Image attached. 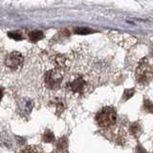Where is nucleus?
Here are the masks:
<instances>
[{
	"instance_id": "1",
	"label": "nucleus",
	"mask_w": 153,
	"mask_h": 153,
	"mask_svg": "<svg viewBox=\"0 0 153 153\" xmlns=\"http://www.w3.org/2000/svg\"><path fill=\"white\" fill-rule=\"evenodd\" d=\"M96 121L98 124L102 128H107L114 126L117 122L116 109L111 106H105L97 113Z\"/></svg>"
},
{
	"instance_id": "14",
	"label": "nucleus",
	"mask_w": 153,
	"mask_h": 153,
	"mask_svg": "<svg viewBox=\"0 0 153 153\" xmlns=\"http://www.w3.org/2000/svg\"><path fill=\"white\" fill-rule=\"evenodd\" d=\"M76 33H80V35H86V33H90L91 30L87 28H78L76 30Z\"/></svg>"
},
{
	"instance_id": "5",
	"label": "nucleus",
	"mask_w": 153,
	"mask_h": 153,
	"mask_svg": "<svg viewBox=\"0 0 153 153\" xmlns=\"http://www.w3.org/2000/svg\"><path fill=\"white\" fill-rule=\"evenodd\" d=\"M23 56L19 52H12L5 59V65L11 70H17L23 64Z\"/></svg>"
},
{
	"instance_id": "8",
	"label": "nucleus",
	"mask_w": 153,
	"mask_h": 153,
	"mask_svg": "<svg viewBox=\"0 0 153 153\" xmlns=\"http://www.w3.org/2000/svg\"><path fill=\"white\" fill-rule=\"evenodd\" d=\"M20 153H43V151L38 146H28L26 147H24Z\"/></svg>"
},
{
	"instance_id": "9",
	"label": "nucleus",
	"mask_w": 153,
	"mask_h": 153,
	"mask_svg": "<svg viewBox=\"0 0 153 153\" xmlns=\"http://www.w3.org/2000/svg\"><path fill=\"white\" fill-rule=\"evenodd\" d=\"M42 140L44 143H52L55 141V135L54 133L50 130H45L44 134L42 136Z\"/></svg>"
},
{
	"instance_id": "4",
	"label": "nucleus",
	"mask_w": 153,
	"mask_h": 153,
	"mask_svg": "<svg viewBox=\"0 0 153 153\" xmlns=\"http://www.w3.org/2000/svg\"><path fill=\"white\" fill-rule=\"evenodd\" d=\"M91 84L89 81L85 79L83 76H79L74 79H72L66 84V88L69 90V92L73 94H86L91 88Z\"/></svg>"
},
{
	"instance_id": "13",
	"label": "nucleus",
	"mask_w": 153,
	"mask_h": 153,
	"mask_svg": "<svg viewBox=\"0 0 153 153\" xmlns=\"http://www.w3.org/2000/svg\"><path fill=\"white\" fill-rule=\"evenodd\" d=\"M8 36L11 38H13V39H16V40H20L22 38L21 35L18 32H11L8 33Z\"/></svg>"
},
{
	"instance_id": "3",
	"label": "nucleus",
	"mask_w": 153,
	"mask_h": 153,
	"mask_svg": "<svg viewBox=\"0 0 153 153\" xmlns=\"http://www.w3.org/2000/svg\"><path fill=\"white\" fill-rule=\"evenodd\" d=\"M135 76H136V81L139 85L142 86V87L146 86L153 78L151 67L146 62H141L136 70Z\"/></svg>"
},
{
	"instance_id": "2",
	"label": "nucleus",
	"mask_w": 153,
	"mask_h": 153,
	"mask_svg": "<svg viewBox=\"0 0 153 153\" xmlns=\"http://www.w3.org/2000/svg\"><path fill=\"white\" fill-rule=\"evenodd\" d=\"M63 79V69L56 68L46 72L44 76V86L47 89H57L61 85Z\"/></svg>"
},
{
	"instance_id": "12",
	"label": "nucleus",
	"mask_w": 153,
	"mask_h": 153,
	"mask_svg": "<svg viewBox=\"0 0 153 153\" xmlns=\"http://www.w3.org/2000/svg\"><path fill=\"white\" fill-rule=\"evenodd\" d=\"M143 108L147 113H153V103L151 102V100L147 99L143 100Z\"/></svg>"
},
{
	"instance_id": "6",
	"label": "nucleus",
	"mask_w": 153,
	"mask_h": 153,
	"mask_svg": "<svg viewBox=\"0 0 153 153\" xmlns=\"http://www.w3.org/2000/svg\"><path fill=\"white\" fill-rule=\"evenodd\" d=\"M129 131L132 134L133 136L135 137H138L139 135L141 134L142 132V127H141V124L139 123H132L130 127H129Z\"/></svg>"
},
{
	"instance_id": "15",
	"label": "nucleus",
	"mask_w": 153,
	"mask_h": 153,
	"mask_svg": "<svg viewBox=\"0 0 153 153\" xmlns=\"http://www.w3.org/2000/svg\"><path fill=\"white\" fill-rule=\"evenodd\" d=\"M136 153H147V152H146V150L142 146L139 145L136 147Z\"/></svg>"
},
{
	"instance_id": "7",
	"label": "nucleus",
	"mask_w": 153,
	"mask_h": 153,
	"mask_svg": "<svg viewBox=\"0 0 153 153\" xmlns=\"http://www.w3.org/2000/svg\"><path fill=\"white\" fill-rule=\"evenodd\" d=\"M44 35L41 31H33L29 33V37H30V40L33 42H36L38 40H40L41 38H43Z\"/></svg>"
},
{
	"instance_id": "10",
	"label": "nucleus",
	"mask_w": 153,
	"mask_h": 153,
	"mask_svg": "<svg viewBox=\"0 0 153 153\" xmlns=\"http://www.w3.org/2000/svg\"><path fill=\"white\" fill-rule=\"evenodd\" d=\"M67 146H68V141H67L66 137H62L59 138V141L56 143V147L59 148V150H64L67 148Z\"/></svg>"
},
{
	"instance_id": "11",
	"label": "nucleus",
	"mask_w": 153,
	"mask_h": 153,
	"mask_svg": "<svg viewBox=\"0 0 153 153\" xmlns=\"http://www.w3.org/2000/svg\"><path fill=\"white\" fill-rule=\"evenodd\" d=\"M134 94H135V90H134L133 88L126 89V90H124L123 94V99L122 100H123V102H126V100H128L131 97H133Z\"/></svg>"
}]
</instances>
